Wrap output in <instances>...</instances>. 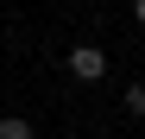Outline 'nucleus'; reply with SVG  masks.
I'll return each instance as SVG.
<instances>
[{
    "instance_id": "1",
    "label": "nucleus",
    "mask_w": 145,
    "mask_h": 139,
    "mask_svg": "<svg viewBox=\"0 0 145 139\" xmlns=\"http://www.w3.org/2000/svg\"><path fill=\"white\" fill-rule=\"evenodd\" d=\"M69 76H76V82H101V76H107L101 44H76V51H69Z\"/></svg>"
},
{
    "instance_id": "3",
    "label": "nucleus",
    "mask_w": 145,
    "mask_h": 139,
    "mask_svg": "<svg viewBox=\"0 0 145 139\" xmlns=\"http://www.w3.org/2000/svg\"><path fill=\"white\" fill-rule=\"evenodd\" d=\"M126 114L145 120V82H126Z\"/></svg>"
},
{
    "instance_id": "4",
    "label": "nucleus",
    "mask_w": 145,
    "mask_h": 139,
    "mask_svg": "<svg viewBox=\"0 0 145 139\" xmlns=\"http://www.w3.org/2000/svg\"><path fill=\"white\" fill-rule=\"evenodd\" d=\"M133 13H139V26H145V0H139V7H133Z\"/></svg>"
},
{
    "instance_id": "2",
    "label": "nucleus",
    "mask_w": 145,
    "mask_h": 139,
    "mask_svg": "<svg viewBox=\"0 0 145 139\" xmlns=\"http://www.w3.org/2000/svg\"><path fill=\"white\" fill-rule=\"evenodd\" d=\"M0 139H38V133H32V120H19V114H7V120H0Z\"/></svg>"
}]
</instances>
